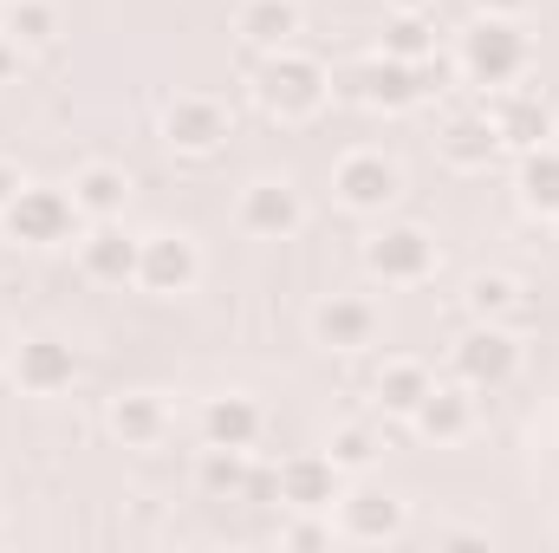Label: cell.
<instances>
[{
    "label": "cell",
    "instance_id": "f1b7e54d",
    "mask_svg": "<svg viewBox=\"0 0 559 553\" xmlns=\"http://www.w3.org/2000/svg\"><path fill=\"white\" fill-rule=\"evenodd\" d=\"M325 456H332V462H338V475H345V469H371L378 443H371V430H358V423H352V430H338V436H332V449H325Z\"/></svg>",
    "mask_w": 559,
    "mask_h": 553
},
{
    "label": "cell",
    "instance_id": "1f68e13d",
    "mask_svg": "<svg viewBox=\"0 0 559 553\" xmlns=\"http://www.w3.org/2000/svg\"><path fill=\"white\" fill-rule=\"evenodd\" d=\"M475 7H481V13H495V20H514L527 0H475Z\"/></svg>",
    "mask_w": 559,
    "mask_h": 553
},
{
    "label": "cell",
    "instance_id": "836d02e7",
    "mask_svg": "<svg viewBox=\"0 0 559 553\" xmlns=\"http://www.w3.org/2000/svg\"><path fill=\"white\" fill-rule=\"evenodd\" d=\"M436 0H397V13H429Z\"/></svg>",
    "mask_w": 559,
    "mask_h": 553
},
{
    "label": "cell",
    "instance_id": "4fadbf2b",
    "mask_svg": "<svg viewBox=\"0 0 559 553\" xmlns=\"http://www.w3.org/2000/svg\"><path fill=\"white\" fill-rule=\"evenodd\" d=\"M312 332L332 345V352H358V345H371L378 339V313H371V299H352V293H332L325 306H319V319H312Z\"/></svg>",
    "mask_w": 559,
    "mask_h": 553
},
{
    "label": "cell",
    "instance_id": "83f0119b",
    "mask_svg": "<svg viewBox=\"0 0 559 553\" xmlns=\"http://www.w3.org/2000/svg\"><path fill=\"white\" fill-rule=\"evenodd\" d=\"M468 306H475V319H501V313H514V306H521V280L481 274L475 286H468Z\"/></svg>",
    "mask_w": 559,
    "mask_h": 553
},
{
    "label": "cell",
    "instance_id": "d6986e66",
    "mask_svg": "<svg viewBox=\"0 0 559 553\" xmlns=\"http://www.w3.org/2000/svg\"><path fill=\"white\" fill-rule=\"evenodd\" d=\"M241 222H248L254 235H286V228H299V196H293L286 183H254V189L241 196Z\"/></svg>",
    "mask_w": 559,
    "mask_h": 553
},
{
    "label": "cell",
    "instance_id": "f546056e",
    "mask_svg": "<svg viewBox=\"0 0 559 553\" xmlns=\"http://www.w3.org/2000/svg\"><path fill=\"white\" fill-rule=\"evenodd\" d=\"M332 541V528H319V521H293L286 528V548H325Z\"/></svg>",
    "mask_w": 559,
    "mask_h": 553
},
{
    "label": "cell",
    "instance_id": "e0dca14e",
    "mask_svg": "<svg viewBox=\"0 0 559 553\" xmlns=\"http://www.w3.org/2000/svg\"><path fill=\"white\" fill-rule=\"evenodd\" d=\"M124 196H131V183H124L118 163H85V169L72 176V202H79V215H92V222H111V215L124 209Z\"/></svg>",
    "mask_w": 559,
    "mask_h": 553
},
{
    "label": "cell",
    "instance_id": "8fae6325",
    "mask_svg": "<svg viewBox=\"0 0 559 553\" xmlns=\"http://www.w3.org/2000/svg\"><path fill=\"white\" fill-rule=\"evenodd\" d=\"M138 280L150 293H189L195 286V248L182 235H150L138 248Z\"/></svg>",
    "mask_w": 559,
    "mask_h": 553
},
{
    "label": "cell",
    "instance_id": "44dd1931",
    "mask_svg": "<svg viewBox=\"0 0 559 553\" xmlns=\"http://www.w3.org/2000/svg\"><path fill=\"white\" fill-rule=\"evenodd\" d=\"M163 423H169V411H163V398H150V391H131V398H118V404H111V430H118L131 449L156 443V436H163Z\"/></svg>",
    "mask_w": 559,
    "mask_h": 553
},
{
    "label": "cell",
    "instance_id": "d4e9b609",
    "mask_svg": "<svg viewBox=\"0 0 559 553\" xmlns=\"http://www.w3.org/2000/svg\"><path fill=\"white\" fill-rule=\"evenodd\" d=\"M241 456H248V449L209 443V449H202V469H195L202 489H209V495H248V462H241Z\"/></svg>",
    "mask_w": 559,
    "mask_h": 553
},
{
    "label": "cell",
    "instance_id": "484cf974",
    "mask_svg": "<svg viewBox=\"0 0 559 553\" xmlns=\"http://www.w3.org/2000/svg\"><path fill=\"white\" fill-rule=\"evenodd\" d=\"M384 52H391V59H404V66H423V59L436 52L429 20H423V13H397V20H391V33H384Z\"/></svg>",
    "mask_w": 559,
    "mask_h": 553
},
{
    "label": "cell",
    "instance_id": "4dcf8cb0",
    "mask_svg": "<svg viewBox=\"0 0 559 553\" xmlns=\"http://www.w3.org/2000/svg\"><path fill=\"white\" fill-rule=\"evenodd\" d=\"M20 189H26V176H20V169H13V163H0V209H7V202H13V196H20Z\"/></svg>",
    "mask_w": 559,
    "mask_h": 553
},
{
    "label": "cell",
    "instance_id": "ba28073f",
    "mask_svg": "<svg viewBox=\"0 0 559 553\" xmlns=\"http://www.w3.org/2000/svg\"><path fill=\"white\" fill-rule=\"evenodd\" d=\"M365 261H371V274L397 280V286H411L436 268V242L423 235V228H384L371 248H365Z\"/></svg>",
    "mask_w": 559,
    "mask_h": 553
},
{
    "label": "cell",
    "instance_id": "8992f818",
    "mask_svg": "<svg viewBox=\"0 0 559 553\" xmlns=\"http://www.w3.org/2000/svg\"><path fill=\"white\" fill-rule=\"evenodd\" d=\"M274 489H280L286 508L319 515V508L338 502V462H332V456H293V462H280L274 469Z\"/></svg>",
    "mask_w": 559,
    "mask_h": 553
},
{
    "label": "cell",
    "instance_id": "3957f363",
    "mask_svg": "<svg viewBox=\"0 0 559 553\" xmlns=\"http://www.w3.org/2000/svg\"><path fill=\"white\" fill-rule=\"evenodd\" d=\"M462 66H468L475 85H514L521 66H527V39H521V26L481 13V26L462 39Z\"/></svg>",
    "mask_w": 559,
    "mask_h": 553
},
{
    "label": "cell",
    "instance_id": "2e32d148",
    "mask_svg": "<svg viewBox=\"0 0 559 553\" xmlns=\"http://www.w3.org/2000/svg\"><path fill=\"white\" fill-rule=\"evenodd\" d=\"M411 416H417L423 436L455 443V436L468 430V416H475V398H468V385H429V391H423V404Z\"/></svg>",
    "mask_w": 559,
    "mask_h": 553
},
{
    "label": "cell",
    "instance_id": "6da1fadb",
    "mask_svg": "<svg viewBox=\"0 0 559 553\" xmlns=\"http://www.w3.org/2000/svg\"><path fill=\"white\" fill-rule=\"evenodd\" d=\"M261 105L280 111V118H306V111H319L325 105V72H319V59H306V52H293V46H280L267 52V66H261Z\"/></svg>",
    "mask_w": 559,
    "mask_h": 553
},
{
    "label": "cell",
    "instance_id": "5b68a950",
    "mask_svg": "<svg viewBox=\"0 0 559 553\" xmlns=\"http://www.w3.org/2000/svg\"><path fill=\"white\" fill-rule=\"evenodd\" d=\"M514 339L488 319V326H475L462 345H455V378L468 385V391H495V385H508L514 378Z\"/></svg>",
    "mask_w": 559,
    "mask_h": 553
},
{
    "label": "cell",
    "instance_id": "ac0fdd59",
    "mask_svg": "<svg viewBox=\"0 0 559 553\" xmlns=\"http://www.w3.org/2000/svg\"><path fill=\"white\" fill-rule=\"evenodd\" d=\"M138 248L118 222H98L92 235H85V274L92 280H138Z\"/></svg>",
    "mask_w": 559,
    "mask_h": 553
},
{
    "label": "cell",
    "instance_id": "cb8c5ba5",
    "mask_svg": "<svg viewBox=\"0 0 559 553\" xmlns=\"http://www.w3.org/2000/svg\"><path fill=\"white\" fill-rule=\"evenodd\" d=\"M495 125H488V111H481V118H455V125H449V138H442V156H449V163H462V169H481V163H488V156H495Z\"/></svg>",
    "mask_w": 559,
    "mask_h": 553
},
{
    "label": "cell",
    "instance_id": "4316f807",
    "mask_svg": "<svg viewBox=\"0 0 559 553\" xmlns=\"http://www.w3.org/2000/svg\"><path fill=\"white\" fill-rule=\"evenodd\" d=\"M13 13H7V39H20V46H39V39H52V26H59V13L46 7V0H7Z\"/></svg>",
    "mask_w": 559,
    "mask_h": 553
},
{
    "label": "cell",
    "instance_id": "7402d4cb",
    "mask_svg": "<svg viewBox=\"0 0 559 553\" xmlns=\"http://www.w3.org/2000/svg\"><path fill=\"white\" fill-rule=\"evenodd\" d=\"M521 196H527V209L559 215V143H534V150H527V163H521Z\"/></svg>",
    "mask_w": 559,
    "mask_h": 553
},
{
    "label": "cell",
    "instance_id": "5bb4252c",
    "mask_svg": "<svg viewBox=\"0 0 559 553\" xmlns=\"http://www.w3.org/2000/svg\"><path fill=\"white\" fill-rule=\"evenodd\" d=\"M488 125H495V138L514 143V150H534V143L554 138V111H547L540 98H527V92H508V98H495Z\"/></svg>",
    "mask_w": 559,
    "mask_h": 553
},
{
    "label": "cell",
    "instance_id": "7a4b0ae2",
    "mask_svg": "<svg viewBox=\"0 0 559 553\" xmlns=\"http://www.w3.org/2000/svg\"><path fill=\"white\" fill-rule=\"evenodd\" d=\"M0 222H7V235L13 242H26V248H52V242H66L72 228H79V202L66 196V189H20L7 209H0Z\"/></svg>",
    "mask_w": 559,
    "mask_h": 553
},
{
    "label": "cell",
    "instance_id": "52a82bcc",
    "mask_svg": "<svg viewBox=\"0 0 559 553\" xmlns=\"http://www.w3.org/2000/svg\"><path fill=\"white\" fill-rule=\"evenodd\" d=\"M332 189H338L345 209L371 215V209H384V202L397 196V169H391L378 150H358V156H345V163L332 169Z\"/></svg>",
    "mask_w": 559,
    "mask_h": 553
},
{
    "label": "cell",
    "instance_id": "7c38bea8",
    "mask_svg": "<svg viewBox=\"0 0 559 553\" xmlns=\"http://www.w3.org/2000/svg\"><path fill=\"white\" fill-rule=\"evenodd\" d=\"M163 138L176 143V150H189V156H209V150H222V138H228V118L209 98H176L163 111Z\"/></svg>",
    "mask_w": 559,
    "mask_h": 553
},
{
    "label": "cell",
    "instance_id": "277c9868",
    "mask_svg": "<svg viewBox=\"0 0 559 553\" xmlns=\"http://www.w3.org/2000/svg\"><path fill=\"white\" fill-rule=\"evenodd\" d=\"M442 85V66L429 72V59L423 66H404V59H378V66H365V72H352V98H365V105H384V111H404V105H417L423 92H436Z\"/></svg>",
    "mask_w": 559,
    "mask_h": 553
},
{
    "label": "cell",
    "instance_id": "ffe728a7",
    "mask_svg": "<svg viewBox=\"0 0 559 553\" xmlns=\"http://www.w3.org/2000/svg\"><path fill=\"white\" fill-rule=\"evenodd\" d=\"M235 26L248 33V46L280 52V46H293V33H299V7H293V0H248Z\"/></svg>",
    "mask_w": 559,
    "mask_h": 553
},
{
    "label": "cell",
    "instance_id": "9c48e42d",
    "mask_svg": "<svg viewBox=\"0 0 559 553\" xmlns=\"http://www.w3.org/2000/svg\"><path fill=\"white\" fill-rule=\"evenodd\" d=\"M13 378H20L33 398H59V391L79 378V358H72V345H59V339H26V345L13 352Z\"/></svg>",
    "mask_w": 559,
    "mask_h": 553
},
{
    "label": "cell",
    "instance_id": "603a6c76",
    "mask_svg": "<svg viewBox=\"0 0 559 553\" xmlns=\"http://www.w3.org/2000/svg\"><path fill=\"white\" fill-rule=\"evenodd\" d=\"M423 391H429V372H423L417 358H391L384 372H378V404L397 416H411L423 404Z\"/></svg>",
    "mask_w": 559,
    "mask_h": 553
},
{
    "label": "cell",
    "instance_id": "d6a6232c",
    "mask_svg": "<svg viewBox=\"0 0 559 553\" xmlns=\"http://www.w3.org/2000/svg\"><path fill=\"white\" fill-rule=\"evenodd\" d=\"M13 66H20V39H7V33H0V79H7Z\"/></svg>",
    "mask_w": 559,
    "mask_h": 553
},
{
    "label": "cell",
    "instance_id": "9a60e30c",
    "mask_svg": "<svg viewBox=\"0 0 559 553\" xmlns=\"http://www.w3.org/2000/svg\"><path fill=\"white\" fill-rule=\"evenodd\" d=\"M261 430H267V416H261L254 398H215V404L202 411V436L222 443V449H254Z\"/></svg>",
    "mask_w": 559,
    "mask_h": 553
},
{
    "label": "cell",
    "instance_id": "30bf717a",
    "mask_svg": "<svg viewBox=\"0 0 559 553\" xmlns=\"http://www.w3.org/2000/svg\"><path fill=\"white\" fill-rule=\"evenodd\" d=\"M338 528H345L352 541H397V534H404V502L384 495V489L338 495Z\"/></svg>",
    "mask_w": 559,
    "mask_h": 553
}]
</instances>
